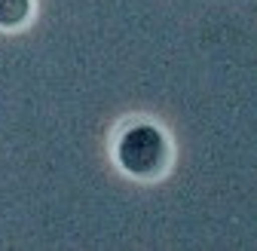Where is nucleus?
<instances>
[{
	"mask_svg": "<svg viewBox=\"0 0 257 251\" xmlns=\"http://www.w3.org/2000/svg\"><path fill=\"white\" fill-rule=\"evenodd\" d=\"M31 16V0H0V28H22Z\"/></svg>",
	"mask_w": 257,
	"mask_h": 251,
	"instance_id": "nucleus-2",
	"label": "nucleus"
},
{
	"mask_svg": "<svg viewBox=\"0 0 257 251\" xmlns=\"http://www.w3.org/2000/svg\"><path fill=\"white\" fill-rule=\"evenodd\" d=\"M116 163L132 178H156L169 166V138L150 122H135L116 138Z\"/></svg>",
	"mask_w": 257,
	"mask_h": 251,
	"instance_id": "nucleus-1",
	"label": "nucleus"
}]
</instances>
